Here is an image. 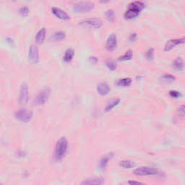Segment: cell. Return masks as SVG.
Returning a JSON list of instances; mask_svg holds the SVG:
<instances>
[{"instance_id": "6da1fadb", "label": "cell", "mask_w": 185, "mask_h": 185, "mask_svg": "<svg viewBox=\"0 0 185 185\" xmlns=\"http://www.w3.org/2000/svg\"><path fill=\"white\" fill-rule=\"evenodd\" d=\"M145 7V4L142 1H133L128 6L127 10L124 13V18L126 19H132L139 15L140 13Z\"/></svg>"}, {"instance_id": "7a4b0ae2", "label": "cell", "mask_w": 185, "mask_h": 185, "mask_svg": "<svg viewBox=\"0 0 185 185\" xmlns=\"http://www.w3.org/2000/svg\"><path fill=\"white\" fill-rule=\"evenodd\" d=\"M67 146H68V143L66 138L61 137L59 139L56 144V147H55L54 152L55 158L56 160H61L65 156L67 150Z\"/></svg>"}, {"instance_id": "3957f363", "label": "cell", "mask_w": 185, "mask_h": 185, "mask_svg": "<svg viewBox=\"0 0 185 185\" xmlns=\"http://www.w3.org/2000/svg\"><path fill=\"white\" fill-rule=\"evenodd\" d=\"M50 88L49 87H45L42 90L39 91V93L36 95V96L33 100V103L36 106H41L44 104L46 101L48 100L50 95Z\"/></svg>"}, {"instance_id": "277c9868", "label": "cell", "mask_w": 185, "mask_h": 185, "mask_svg": "<svg viewBox=\"0 0 185 185\" xmlns=\"http://www.w3.org/2000/svg\"><path fill=\"white\" fill-rule=\"evenodd\" d=\"M94 4L91 1H79L75 3L72 7V9L76 13H86L93 10Z\"/></svg>"}, {"instance_id": "5b68a950", "label": "cell", "mask_w": 185, "mask_h": 185, "mask_svg": "<svg viewBox=\"0 0 185 185\" xmlns=\"http://www.w3.org/2000/svg\"><path fill=\"white\" fill-rule=\"evenodd\" d=\"M133 173L137 176H152L158 174V170L155 168L143 166L136 169Z\"/></svg>"}, {"instance_id": "8992f818", "label": "cell", "mask_w": 185, "mask_h": 185, "mask_svg": "<svg viewBox=\"0 0 185 185\" xmlns=\"http://www.w3.org/2000/svg\"><path fill=\"white\" fill-rule=\"evenodd\" d=\"M32 112L30 111H27L25 108H20L15 113V118L24 122H27L30 121L32 118Z\"/></svg>"}, {"instance_id": "52a82bcc", "label": "cell", "mask_w": 185, "mask_h": 185, "mask_svg": "<svg viewBox=\"0 0 185 185\" xmlns=\"http://www.w3.org/2000/svg\"><path fill=\"white\" fill-rule=\"evenodd\" d=\"M28 87L26 83H22L20 86L19 94V103L21 105H25L28 101Z\"/></svg>"}, {"instance_id": "ba28073f", "label": "cell", "mask_w": 185, "mask_h": 185, "mask_svg": "<svg viewBox=\"0 0 185 185\" xmlns=\"http://www.w3.org/2000/svg\"><path fill=\"white\" fill-rule=\"evenodd\" d=\"M79 23V25L93 27V28H99L103 25V22L98 18L85 19V20H81Z\"/></svg>"}, {"instance_id": "9c48e42d", "label": "cell", "mask_w": 185, "mask_h": 185, "mask_svg": "<svg viewBox=\"0 0 185 185\" xmlns=\"http://www.w3.org/2000/svg\"><path fill=\"white\" fill-rule=\"evenodd\" d=\"M28 58L30 61L33 63H37L39 59V49L36 45H30L28 51Z\"/></svg>"}, {"instance_id": "30bf717a", "label": "cell", "mask_w": 185, "mask_h": 185, "mask_svg": "<svg viewBox=\"0 0 185 185\" xmlns=\"http://www.w3.org/2000/svg\"><path fill=\"white\" fill-rule=\"evenodd\" d=\"M185 43V36L181 39H171L169 41H168L165 44V51H170L172 50L173 48L175 47L176 46L179 44H182Z\"/></svg>"}, {"instance_id": "8fae6325", "label": "cell", "mask_w": 185, "mask_h": 185, "mask_svg": "<svg viewBox=\"0 0 185 185\" xmlns=\"http://www.w3.org/2000/svg\"><path fill=\"white\" fill-rule=\"evenodd\" d=\"M117 39L114 33H111L106 40V49L109 51H113L117 48Z\"/></svg>"}, {"instance_id": "7c38bea8", "label": "cell", "mask_w": 185, "mask_h": 185, "mask_svg": "<svg viewBox=\"0 0 185 185\" xmlns=\"http://www.w3.org/2000/svg\"><path fill=\"white\" fill-rule=\"evenodd\" d=\"M51 12H52V13L55 16L57 17L58 18L62 19V20H70V17L69 16L68 14L66 12L61 10L60 8L56 7H51Z\"/></svg>"}, {"instance_id": "4fadbf2b", "label": "cell", "mask_w": 185, "mask_h": 185, "mask_svg": "<svg viewBox=\"0 0 185 185\" xmlns=\"http://www.w3.org/2000/svg\"><path fill=\"white\" fill-rule=\"evenodd\" d=\"M103 183V179L101 177H94L91 179H86L81 182L80 185H102Z\"/></svg>"}, {"instance_id": "5bb4252c", "label": "cell", "mask_w": 185, "mask_h": 185, "mask_svg": "<svg viewBox=\"0 0 185 185\" xmlns=\"http://www.w3.org/2000/svg\"><path fill=\"white\" fill-rule=\"evenodd\" d=\"M96 88H97V91L98 93L102 95V96H106L110 91L109 86L106 82H100L99 84H98Z\"/></svg>"}, {"instance_id": "9a60e30c", "label": "cell", "mask_w": 185, "mask_h": 185, "mask_svg": "<svg viewBox=\"0 0 185 185\" xmlns=\"http://www.w3.org/2000/svg\"><path fill=\"white\" fill-rule=\"evenodd\" d=\"M112 157H113V154H112V153H108V154L103 155V156L102 157L99 161V165H98L101 170H103V169H106V167L108 163V161H109V160Z\"/></svg>"}, {"instance_id": "2e32d148", "label": "cell", "mask_w": 185, "mask_h": 185, "mask_svg": "<svg viewBox=\"0 0 185 185\" xmlns=\"http://www.w3.org/2000/svg\"><path fill=\"white\" fill-rule=\"evenodd\" d=\"M46 31L45 27H42L40 30L38 31L37 34L36 36V43L38 44H41L44 42L45 37H46Z\"/></svg>"}, {"instance_id": "e0dca14e", "label": "cell", "mask_w": 185, "mask_h": 185, "mask_svg": "<svg viewBox=\"0 0 185 185\" xmlns=\"http://www.w3.org/2000/svg\"><path fill=\"white\" fill-rule=\"evenodd\" d=\"M119 102H120V99L118 98H114L111 99L110 101H108V103H106L105 111H109L112 108H114L116 106H117L119 103Z\"/></svg>"}, {"instance_id": "ac0fdd59", "label": "cell", "mask_w": 185, "mask_h": 185, "mask_svg": "<svg viewBox=\"0 0 185 185\" xmlns=\"http://www.w3.org/2000/svg\"><path fill=\"white\" fill-rule=\"evenodd\" d=\"M172 67L177 70H182L184 68L185 65L183 60L181 58L178 57L173 62Z\"/></svg>"}, {"instance_id": "d6986e66", "label": "cell", "mask_w": 185, "mask_h": 185, "mask_svg": "<svg viewBox=\"0 0 185 185\" xmlns=\"http://www.w3.org/2000/svg\"><path fill=\"white\" fill-rule=\"evenodd\" d=\"M65 33L63 31H58V32L54 33L52 35L50 36V39L52 41H61L65 39Z\"/></svg>"}, {"instance_id": "ffe728a7", "label": "cell", "mask_w": 185, "mask_h": 185, "mask_svg": "<svg viewBox=\"0 0 185 185\" xmlns=\"http://www.w3.org/2000/svg\"><path fill=\"white\" fill-rule=\"evenodd\" d=\"M73 56H74V50L71 49V48H69V49H67L66 51H65V54H64L63 56V59L67 62H70L71 60L72 59Z\"/></svg>"}, {"instance_id": "44dd1931", "label": "cell", "mask_w": 185, "mask_h": 185, "mask_svg": "<svg viewBox=\"0 0 185 185\" xmlns=\"http://www.w3.org/2000/svg\"><path fill=\"white\" fill-rule=\"evenodd\" d=\"M132 80L129 77H124L117 81V85L119 86H128L131 84Z\"/></svg>"}, {"instance_id": "7402d4cb", "label": "cell", "mask_w": 185, "mask_h": 185, "mask_svg": "<svg viewBox=\"0 0 185 185\" xmlns=\"http://www.w3.org/2000/svg\"><path fill=\"white\" fill-rule=\"evenodd\" d=\"M133 53L132 51L131 50H128L127 51H126V53H124L122 56H119V61H125V60H129L132 58Z\"/></svg>"}, {"instance_id": "603a6c76", "label": "cell", "mask_w": 185, "mask_h": 185, "mask_svg": "<svg viewBox=\"0 0 185 185\" xmlns=\"http://www.w3.org/2000/svg\"><path fill=\"white\" fill-rule=\"evenodd\" d=\"M119 166L121 167L124 168V169H131V168L133 167L134 166V163L133 162L130 161V160H122L119 163Z\"/></svg>"}, {"instance_id": "cb8c5ba5", "label": "cell", "mask_w": 185, "mask_h": 185, "mask_svg": "<svg viewBox=\"0 0 185 185\" xmlns=\"http://www.w3.org/2000/svg\"><path fill=\"white\" fill-rule=\"evenodd\" d=\"M106 18L109 20L110 22H112L115 19V13L112 10H108L106 13Z\"/></svg>"}, {"instance_id": "d4e9b609", "label": "cell", "mask_w": 185, "mask_h": 185, "mask_svg": "<svg viewBox=\"0 0 185 185\" xmlns=\"http://www.w3.org/2000/svg\"><path fill=\"white\" fill-rule=\"evenodd\" d=\"M106 65L108 67V68L112 71L115 70L116 68H117V64L112 59H107L106 62Z\"/></svg>"}, {"instance_id": "484cf974", "label": "cell", "mask_w": 185, "mask_h": 185, "mask_svg": "<svg viewBox=\"0 0 185 185\" xmlns=\"http://www.w3.org/2000/svg\"><path fill=\"white\" fill-rule=\"evenodd\" d=\"M19 13L23 17H26L29 13V9L27 7H22L19 10Z\"/></svg>"}, {"instance_id": "4316f807", "label": "cell", "mask_w": 185, "mask_h": 185, "mask_svg": "<svg viewBox=\"0 0 185 185\" xmlns=\"http://www.w3.org/2000/svg\"><path fill=\"white\" fill-rule=\"evenodd\" d=\"M178 114L181 117H185V105H182L178 108Z\"/></svg>"}, {"instance_id": "83f0119b", "label": "cell", "mask_w": 185, "mask_h": 185, "mask_svg": "<svg viewBox=\"0 0 185 185\" xmlns=\"http://www.w3.org/2000/svg\"><path fill=\"white\" fill-rule=\"evenodd\" d=\"M153 53H154V50L152 48H150L146 52V57L148 59H152L153 57Z\"/></svg>"}, {"instance_id": "f1b7e54d", "label": "cell", "mask_w": 185, "mask_h": 185, "mask_svg": "<svg viewBox=\"0 0 185 185\" xmlns=\"http://www.w3.org/2000/svg\"><path fill=\"white\" fill-rule=\"evenodd\" d=\"M163 78L166 81L167 80L172 81V80H174V79H175V77H174V76L172 75H169V74H166V75H163Z\"/></svg>"}, {"instance_id": "f546056e", "label": "cell", "mask_w": 185, "mask_h": 185, "mask_svg": "<svg viewBox=\"0 0 185 185\" xmlns=\"http://www.w3.org/2000/svg\"><path fill=\"white\" fill-rule=\"evenodd\" d=\"M169 94H170V96L173 98H178L180 96V93L176 91H171L170 92H169Z\"/></svg>"}, {"instance_id": "4dcf8cb0", "label": "cell", "mask_w": 185, "mask_h": 185, "mask_svg": "<svg viewBox=\"0 0 185 185\" xmlns=\"http://www.w3.org/2000/svg\"><path fill=\"white\" fill-rule=\"evenodd\" d=\"M129 185H146V184H143V183L140 182V181H134V180L129 181Z\"/></svg>"}, {"instance_id": "1f68e13d", "label": "cell", "mask_w": 185, "mask_h": 185, "mask_svg": "<svg viewBox=\"0 0 185 185\" xmlns=\"http://www.w3.org/2000/svg\"><path fill=\"white\" fill-rule=\"evenodd\" d=\"M89 62H91V64H96V63H97L98 59L96 58V56H90Z\"/></svg>"}, {"instance_id": "d6a6232c", "label": "cell", "mask_w": 185, "mask_h": 185, "mask_svg": "<svg viewBox=\"0 0 185 185\" xmlns=\"http://www.w3.org/2000/svg\"><path fill=\"white\" fill-rule=\"evenodd\" d=\"M136 38H137V34L135 33L130 34V36H129V40H130L131 41H134V40L136 39Z\"/></svg>"}, {"instance_id": "836d02e7", "label": "cell", "mask_w": 185, "mask_h": 185, "mask_svg": "<svg viewBox=\"0 0 185 185\" xmlns=\"http://www.w3.org/2000/svg\"><path fill=\"white\" fill-rule=\"evenodd\" d=\"M7 42L8 43H10V44H13V39H9V38H7Z\"/></svg>"}, {"instance_id": "e575fe53", "label": "cell", "mask_w": 185, "mask_h": 185, "mask_svg": "<svg viewBox=\"0 0 185 185\" xmlns=\"http://www.w3.org/2000/svg\"><path fill=\"white\" fill-rule=\"evenodd\" d=\"M1 185H4V184H1Z\"/></svg>"}]
</instances>
